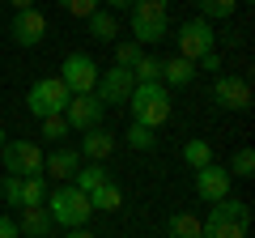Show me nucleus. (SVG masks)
Instances as JSON below:
<instances>
[{"instance_id":"nucleus-2","label":"nucleus","mask_w":255,"mask_h":238,"mask_svg":"<svg viewBox=\"0 0 255 238\" xmlns=\"http://www.w3.org/2000/svg\"><path fill=\"white\" fill-rule=\"evenodd\" d=\"M43 204H47V213H51L55 230H77V226H85V221L94 217V204H90V196H85V192H77L73 183H60V187H51Z\"/></svg>"},{"instance_id":"nucleus-5","label":"nucleus","mask_w":255,"mask_h":238,"mask_svg":"<svg viewBox=\"0 0 255 238\" xmlns=\"http://www.w3.org/2000/svg\"><path fill=\"white\" fill-rule=\"evenodd\" d=\"M174 47L179 51L174 55H183V60H204L209 51H217V34H213V21H204V17H191V21H183L179 30H174Z\"/></svg>"},{"instance_id":"nucleus-27","label":"nucleus","mask_w":255,"mask_h":238,"mask_svg":"<svg viewBox=\"0 0 255 238\" xmlns=\"http://www.w3.org/2000/svg\"><path fill=\"white\" fill-rule=\"evenodd\" d=\"M132 77H136V81H162V60L145 51L136 64H132Z\"/></svg>"},{"instance_id":"nucleus-26","label":"nucleus","mask_w":255,"mask_h":238,"mask_svg":"<svg viewBox=\"0 0 255 238\" xmlns=\"http://www.w3.org/2000/svg\"><path fill=\"white\" fill-rule=\"evenodd\" d=\"M200 4V17L204 21H221V17H234L238 0H196Z\"/></svg>"},{"instance_id":"nucleus-31","label":"nucleus","mask_w":255,"mask_h":238,"mask_svg":"<svg viewBox=\"0 0 255 238\" xmlns=\"http://www.w3.org/2000/svg\"><path fill=\"white\" fill-rule=\"evenodd\" d=\"M196 68H200V73H221V55H217V51H209L204 60H196Z\"/></svg>"},{"instance_id":"nucleus-11","label":"nucleus","mask_w":255,"mask_h":238,"mask_svg":"<svg viewBox=\"0 0 255 238\" xmlns=\"http://www.w3.org/2000/svg\"><path fill=\"white\" fill-rule=\"evenodd\" d=\"M213 102L226 107V111H251V85H247V77L217 73L213 77Z\"/></svg>"},{"instance_id":"nucleus-29","label":"nucleus","mask_w":255,"mask_h":238,"mask_svg":"<svg viewBox=\"0 0 255 238\" xmlns=\"http://www.w3.org/2000/svg\"><path fill=\"white\" fill-rule=\"evenodd\" d=\"M140 55H145V47H140V43H132V38H128V43H115V64L132 68V64L140 60Z\"/></svg>"},{"instance_id":"nucleus-1","label":"nucleus","mask_w":255,"mask_h":238,"mask_svg":"<svg viewBox=\"0 0 255 238\" xmlns=\"http://www.w3.org/2000/svg\"><path fill=\"white\" fill-rule=\"evenodd\" d=\"M124 107L132 111V119H136V123H145V128L157 132L166 119H170V90H166L162 81H136Z\"/></svg>"},{"instance_id":"nucleus-9","label":"nucleus","mask_w":255,"mask_h":238,"mask_svg":"<svg viewBox=\"0 0 255 238\" xmlns=\"http://www.w3.org/2000/svg\"><path fill=\"white\" fill-rule=\"evenodd\" d=\"M98 73H102V68L94 64V55H85V51H73V55L60 64V81L68 85V94H94Z\"/></svg>"},{"instance_id":"nucleus-35","label":"nucleus","mask_w":255,"mask_h":238,"mask_svg":"<svg viewBox=\"0 0 255 238\" xmlns=\"http://www.w3.org/2000/svg\"><path fill=\"white\" fill-rule=\"evenodd\" d=\"M9 4H13L17 13H21V9H34V0H9Z\"/></svg>"},{"instance_id":"nucleus-30","label":"nucleus","mask_w":255,"mask_h":238,"mask_svg":"<svg viewBox=\"0 0 255 238\" xmlns=\"http://www.w3.org/2000/svg\"><path fill=\"white\" fill-rule=\"evenodd\" d=\"M98 4H102V0H60V9L68 13V17H77V21H85Z\"/></svg>"},{"instance_id":"nucleus-13","label":"nucleus","mask_w":255,"mask_h":238,"mask_svg":"<svg viewBox=\"0 0 255 238\" xmlns=\"http://www.w3.org/2000/svg\"><path fill=\"white\" fill-rule=\"evenodd\" d=\"M191 179H196V196H200L204 204H217V200L230 196V179H234V174H230L226 166L209 162V166H200V170H191Z\"/></svg>"},{"instance_id":"nucleus-3","label":"nucleus","mask_w":255,"mask_h":238,"mask_svg":"<svg viewBox=\"0 0 255 238\" xmlns=\"http://www.w3.org/2000/svg\"><path fill=\"white\" fill-rule=\"evenodd\" d=\"M132 43L140 47H157L162 38H170V13H166V0H136L132 9Z\"/></svg>"},{"instance_id":"nucleus-12","label":"nucleus","mask_w":255,"mask_h":238,"mask_svg":"<svg viewBox=\"0 0 255 238\" xmlns=\"http://www.w3.org/2000/svg\"><path fill=\"white\" fill-rule=\"evenodd\" d=\"M64 115H68V123H73V132H85V128H98L102 123L107 102H102L98 94H73L68 107H64Z\"/></svg>"},{"instance_id":"nucleus-36","label":"nucleus","mask_w":255,"mask_h":238,"mask_svg":"<svg viewBox=\"0 0 255 238\" xmlns=\"http://www.w3.org/2000/svg\"><path fill=\"white\" fill-rule=\"evenodd\" d=\"M4 140H9V136H4V128H0V149H4Z\"/></svg>"},{"instance_id":"nucleus-21","label":"nucleus","mask_w":255,"mask_h":238,"mask_svg":"<svg viewBox=\"0 0 255 238\" xmlns=\"http://www.w3.org/2000/svg\"><path fill=\"white\" fill-rule=\"evenodd\" d=\"M166 238H204V221L196 213H174L166 221Z\"/></svg>"},{"instance_id":"nucleus-33","label":"nucleus","mask_w":255,"mask_h":238,"mask_svg":"<svg viewBox=\"0 0 255 238\" xmlns=\"http://www.w3.org/2000/svg\"><path fill=\"white\" fill-rule=\"evenodd\" d=\"M136 4V0H102V9H111V13H128Z\"/></svg>"},{"instance_id":"nucleus-10","label":"nucleus","mask_w":255,"mask_h":238,"mask_svg":"<svg viewBox=\"0 0 255 238\" xmlns=\"http://www.w3.org/2000/svg\"><path fill=\"white\" fill-rule=\"evenodd\" d=\"M132 85H136V77H132V68L115 64V68H102L98 73V85H94V94H98L107 107H124L128 94H132Z\"/></svg>"},{"instance_id":"nucleus-15","label":"nucleus","mask_w":255,"mask_h":238,"mask_svg":"<svg viewBox=\"0 0 255 238\" xmlns=\"http://www.w3.org/2000/svg\"><path fill=\"white\" fill-rule=\"evenodd\" d=\"M115 132L107 128V123H98V128H85L81 132V145H77V153L85 157V162H107L111 153H115Z\"/></svg>"},{"instance_id":"nucleus-37","label":"nucleus","mask_w":255,"mask_h":238,"mask_svg":"<svg viewBox=\"0 0 255 238\" xmlns=\"http://www.w3.org/2000/svg\"><path fill=\"white\" fill-rule=\"evenodd\" d=\"M238 4H247V0H238Z\"/></svg>"},{"instance_id":"nucleus-6","label":"nucleus","mask_w":255,"mask_h":238,"mask_svg":"<svg viewBox=\"0 0 255 238\" xmlns=\"http://www.w3.org/2000/svg\"><path fill=\"white\" fill-rule=\"evenodd\" d=\"M0 166H4V174H43V145L38 140H4V149H0Z\"/></svg>"},{"instance_id":"nucleus-18","label":"nucleus","mask_w":255,"mask_h":238,"mask_svg":"<svg viewBox=\"0 0 255 238\" xmlns=\"http://www.w3.org/2000/svg\"><path fill=\"white\" fill-rule=\"evenodd\" d=\"M85 34H90L94 43H119V21H115V13L98 4V9L85 17Z\"/></svg>"},{"instance_id":"nucleus-23","label":"nucleus","mask_w":255,"mask_h":238,"mask_svg":"<svg viewBox=\"0 0 255 238\" xmlns=\"http://www.w3.org/2000/svg\"><path fill=\"white\" fill-rule=\"evenodd\" d=\"M183 162H187V170L209 166V162H213V145H209V140H200V136H191L187 145H183Z\"/></svg>"},{"instance_id":"nucleus-19","label":"nucleus","mask_w":255,"mask_h":238,"mask_svg":"<svg viewBox=\"0 0 255 238\" xmlns=\"http://www.w3.org/2000/svg\"><path fill=\"white\" fill-rule=\"evenodd\" d=\"M196 73H200V68L191 64V60H183V55H170V60H162V85H166V90L191 85V81H196Z\"/></svg>"},{"instance_id":"nucleus-24","label":"nucleus","mask_w":255,"mask_h":238,"mask_svg":"<svg viewBox=\"0 0 255 238\" xmlns=\"http://www.w3.org/2000/svg\"><path fill=\"white\" fill-rule=\"evenodd\" d=\"M38 123H43V136H47V140H55V145H64V136H73V123H68V115H64V111H55V115H43Z\"/></svg>"},{"instance_id":"nucleus-14","label":"nucleus","mask_w":255,"mask_h":238,"mask_svg":"<svg viewBox=\"0 0 255 238\" xmlns=\"http://www.w3.org/2000/svg\"><path fill=\"white\" fill-rule=\"evenodd\" d=\"M9 34H13V43H17V47H38L47 38V17L38 9H21L17 17H13Z\"/></svg>"},{"instance_id":"nucleus-34","label":"nucleus","mask_w":255,"mask_h":238,"mask_svg":"<svg viewBox=\"0 0 255 238\" xmlns=\"http://www.w3.org/2000/svg\"><path fill=\"white\" fill-rule=\"evenodd\" d=\"M64 238H98V234H90V230H85V226H77V230H68V234H64Z\"/></svg>"},{"instance_id":"nucleus-17","label":"nucleus","mask_w":255,"mask_h":238,"mask_svg":"<svg viewBox=\"0 0 255 238\" xmlns=\"http://www.w3.org/2000/svg\"><path fill=\"white\" fill-rule=\"evenodd\" d=\"M81 162H85V157L77 153L73 145H55L51 153H43V174H51V179H60V183H64V179H73V170Z\"/></svg>"},{"instance_id":"nucleus-4","label":"nucleus","mask_w":255,"mask_h":238,"mask_svg":"<svg viewBox=\"0 0 255 238\" xmlns=\"http://www.w3.org/2000/svg\"><path fill=\"white\" fill-rule=\"evenodd\" d=\"M247 230H251V209L238 196L217 200L204 217V238H247Z\"/></svg>"},{"instance_id":"nucleus-8","label":"nucleus","mask_w":255,"mask_h":238,"mask_svg":"<svg viewBox=\"0 0 255 238\" xmlns=\"http://www.w3.org/2000/svg\"><path fill=\"white\" fill-rule=\"evenodd\" d=\"M68 85L60 81V77H43V81H34L30 85V94H26V111L34 119H43V115H55V111H64L68 107Z\"/></svg>"},{"instance_id":"nucleus-22","label":"nucleus","mask_w":255,"mask_h":238,"mask_svg":"<svg viewBox=\"0 0 255 238\" xmlns=\"http://www.w3.org/2000/svg\"><path fill=\"white\" fill-rule=\"evenodd\" d=\"M90 204H94V213H115L119 204H124V192H119L115 179H107L102 187H94V192H90Z\"/></svg>"},{"instance_id":"nucleus-32","label":"nucleus","mask_w":255,"mask_h":238,"mask_svg":"<svg viewBox=\"0 0 255 238\" xmlns=\"http://www.w3.org/2000/svg\"><path fill=\"white\" fill-rule=\"evenodd\" d=\"M0 238H21V234H17V221L4 217V213H0Z\"/></svg>"},{"instance_id":"nucleus-16","label":"nucleus","mask_w":255,"mask_h":238,"mask_svg":"<svg viewBox=\"0 0 255 238\" xmlns=\"http://www.w3.org/2000/svg\"><path fill=\"white\" fill-rule=\"evenodd\" d=\"M17 234L21 238H51L55 234V221L51 213H47V204H26V209H17Z\"/></svg>"},{"instance_id":"nucleus-7","label":"nucleus","mask_w":255,"mask_h":238,"mask_svg":"<svg viewBox=\"0 0 255 238\" xmlns=\"http://www.w3.org/2000/svg\"><path fill=\"white\" fill-rule=\"evenodd\" d=\"M47 192H51V187H47L43 174H4V179H0V196H4V204H13V209L43 204Z\"/></svg>"},{"instance_id":"nucleus-20","label":"nucleus","mask_w":255,"mask_h":238,"mask_svg":"<svg viewBox=\"0 0 255 238\" xmlns=\"http://www.w3.org/2000/svg\"><path fill=\"white\" fill-rule=\"evenodd\" d=\"M107 179H111L107 162H81V166H77V170H73V179H68V183H73L77 192H85V196H90L94 187H102V183H107Z\"/></svg>"},{"instance_id":"nucleus-28","label":"nucleus","mask_w":255,"mask_h":238,"mask_svg":"<svg viewBox=\"0 0 255 238\" xmlns=\"http://www.w3.org/2000/svg\"><path fill=\"white\" fill-rule=\"evenodd\" d=\"M128 145L140 149V153H149V149L157 145V136H153V128H145V123H136V119H132V128H128Z\"/></svg>"},{"instance_id":"nucleus-25","label":"nucleus","mask_w":255,"mask_h":238,"mask_svg":"<svg viewBox=\"0 0 255 238\" xmlns=\"http://www.w3.org/2000/svg\"><path fill=\"white\" fill-rule=\"evenodd\" d=\"M234 179H251L255 174V149L251 145H243V149H234V157H230V166H226Z\"/></svg>"}]
</instances>
